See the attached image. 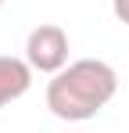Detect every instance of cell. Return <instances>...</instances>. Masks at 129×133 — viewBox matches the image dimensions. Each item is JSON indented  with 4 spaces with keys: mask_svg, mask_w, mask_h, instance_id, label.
I'll return each instance as SVG.
<instances>
[{
    "mask_svg": "<svg viewBox=\"0 0 129 133\" xmlns=\"http://www.w3.org/2000/svg\"><path fill=\"white\" fill-rule=\"evenodd\" d=\"M118 94V72L101 58H79L47 83V108L64 122H86Z\"/></svg>",
    "mask_w": 129,
    "mask_h": 133,
    "instance_id": "6da1fadb",
    "label": "cell"
},
{
    "mask_svg": "<svg viewBox=\"0 0 129 133\" xmlns=\"http://www.w3.org/2000/svg\"><path fill=\"white\" fill-rule=\"evenodd\" d=\"M25 61L32 65V72H47L58 76L68 65V32L61 25H36L25 40Z\"/></svg>",
    "mask_w": 129,
    "mask_h": 133,
    "instance_id": "7a4b0ae2",
    "label": "cell"
},
{
    "mask_svg": "<svg viewBox=\"0 0 129 133\" xmlns=\"http://www.w3.org/2000/svg\"><path fill=\"white\" fill-rule=\"evenodd\" d=\"M29 87H32V65L25 58L0 54V108L29 94Z\"/></svg>",
    "mask_w": 129,
    "mask_h": 133,
    "instance_id": "3957f363",
    "label": "cell"
},
{
    "mask_svg": "<svg viewBox=\"0 0 129 133\" xmlns=\"http://www.w3.org/2000/svg\"><path fill=\"white\" fill-rule=\"evenodd\" d=\"M111 11L122 25H129V0H111Z\"/></svg>",
    "mask_w": 129,
    "mask_h": 133,
    "instance_id": "277c9868",
    "label": "cell"
},
{
    "mask_svg": "<svg viewBox=\"0 0 129 133\" xmlns=\"http://www.w3.org/2000/svg\"><path fill=\"white\" fill-rule=\"evenodd\" d=\"M0 7H4V0H0Z\"/></svg>",
    "mask_w": 129,
    "mask_h": 133,
    "instance_id": "5b68a950",
    "label": "cell"
}]
</instances>
